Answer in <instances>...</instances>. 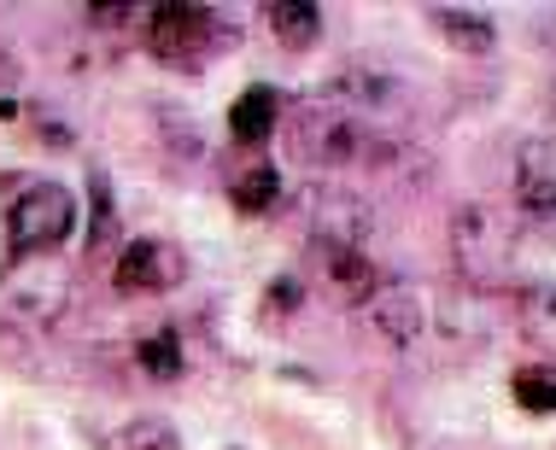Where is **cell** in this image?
<instances>
[{"label":"cell","instance_id":"6da1fadb","mask_svg":"<svg viewBox=\"0 0 556 450\" xmlns=\"http://www.w3.org/2000/svg\"><path fill=\"white\" fill-rule=\"evenodd\" d=\"M288 141L299 158L323 164V170H340V164H369V170H393L399 158H410L399 141H387L381 129H369L364 117L328 106V100H305V106L288 112Z\"/></svg>","mask_w":556,"mask_h":450},{"label":"cell","instance_id":"7a4b0ae2","mask_svg":"<svg viewBox=\"0 0 556 450\" xmlns=\"http://www.w3.org/2000/svg\"><path fill=\"white\" fill-rule=\"evenodd\" d=\"M516 252H521V217L516 211L486 205V200H469L451 211V258H457L463 281H475L480 293L516 281Z\"/></svg>","mask_w":556,"mask_h":450},{"label":"cell","instance_id":"3957f363","mask_svg":"<svg viewBox=\"0 0 556 450\" xmlns=\"http://www.w3.org/2000/svg\"><path fill=\"white\" fill-rule=\"evenodd\" d=\"M71 298H77V281H71V269L53 252L12 258L0 269V317L12 327H53L71 310Z\"/></svg>","mask_w":556,"mask_h":450},{"label":"cell","instance_id":"277c9868","mask_svg":"<svg viewBox=\"0 0 556 450\" xmlns=\"http://www.w3.org/2000/svg\"><path fill=\"white\" fill-rule=\"evenodd\" d=\"M77 229V200L59 182H29L18 200L7 205V246L12 258H41V252H59Z\"/></svg>","mask_w":556,"mask_h":450},{"label":"cell","instance_id":"5b68a950","mask_svg":"<svg viewBox=\"0 0 556 450\" xmlns=\"http://www.w3.org/2000/svg\"><path fill=\"white\" fill-rule=\"evenodd\" d=\"M299 217H305V229L311 240H317L323 252H364V240L375 229V211H369V200L364 193H352V188H305L299 193Z\"/></svg>","mask_w":556,"mask_h":450},{"label":"cell","instance_id":"8992f818","mask_svg":"<svg viewBox=\"0 0 556 450\" xmlns=\"http://www.w3.org/2000/svg\"><path fill=\"white\" fill-rule=\"evenodd\" d=\"M141 36H147V53H159L164 65L193 70V59H205V48L217 41V12L188 7V0H164V7L147 12Z\"/></svg>","mask_w":556,"mask_h":450},{"label":"cell","instance_id":"52a82bcc","mask_svg":"<svg viewBox=\"0 0 556 450\" xmlns=\"http://www.w3.org/2000/svg\"><path fill=\"white\" fill-rule=\"evenodd\" d=\"M188 281V252L176 240H129L112 263L117 293H170Z\"/></svg>","mask_w":556,"mask_h":450},{"label":"cell","instance_id":"ba28073f","mask_svg":"<svg viewBox=\"0 0 556 450\" xmlns=\"http://www.w3.org/2000/svg\"><path fill=\"white\" fill-rule=\"evenodd\" d=\"M364 310H369V327L393 345V351H410L433 322V298L416 287V281H381V293H375Z\"/></svg>","mask_w":556,"mask_h":450},{"label":"cell","instance_id":"9c48e42d","mask_svg":"<svg viewBox=\"0 0 556 450\" xmlns=\"http://www.w3.org/2000/svg\"><path fill=\"white\" fill-rule=\"evenodd\" d=\"M516 217H556V134H528L516 146Z\"/></svg>","mask_w":556,"mask_h":450},{"label":"cell","instance_id":"30bf717a","mask_svg":"<svg viewBox=\"0 0 556 450\" xmlns=\"http://www.w3.org/2000/svg\"><path fill=\"white\" fill-rule=\"evenodd\" d=\"M323 281H328V298L340 310H364L381 293V269L364 252H323Z\"/></svg>","mask_w":556,"mask_h":450},{"label":"cell","instance_id":"8fae6325","mask_svg":"<svg viewBox=\"0 0 556 450\" xmlns=\"http://www.w3.org/2000/svg\"><path fill=\"white\" fill-rule=\"evenodd\" d=\"M317 100H328V106L357 117V112H381L387 100H399V82L381 77V70H340V77H328L317 88Z\"/></svg>","mask_w":556,"mask_h":450},{"label":"cell","instance_id":"7c38bea8","mask_svg":"<svg viewBox=\"0 0 556 450\" xmlns=\"http://www.w3.org/2000/svg\"><path fill=\"white\" fill-rule=\"evenodd\" d=\"M422 18L440 29V36H445L457 53H469V59H486L492 48H498V24H492L486 12H469V7H428Z\"/></svg>","mask_w":556,"mask_h":450},{"label":"cell","instance_id":"4fadbf2b","mask_svg":"<svg viewBox=\"0 0 556 450\" xmlns=\"http://www.w3.org/2000/svg\"><path fill=\"white\" fill-rule=\"evenodd\" d=\"M264 18H269V36H276L288 53H305V48L323 41V7L317 0H269Z\"/></svg>","mask_w":556,"mask_h":450},{"label":"cell","instance_id":"5bb4252c","mask_svg":"<svg viewBox=\"0 0 556 450\" xmlns=\"http://www.w3.org/2000/svg\"><path fill=\"white\" fill-rule=\"evenodd\" d=\"M276 124H281V94H276V88H264V82L247 88V94L229 106V129H235V141H247V146L269 141Z\"/></svg>","mask_w":556,"mask_h":450},{"label":"cell","instance_id":"9a60e30c","mask_svg":"<svg viewBox=\"0 0 556 450\" xmlns=\"http://www.w3.org/2000/svg\"><path fill=\"white\" fill-rule=\"evenodd\" d=\"M229 200H235V211H240V217H264V211H276V205H281V176L269 170V164H252V170H240V176H235Z\"/></svg>","mask_w":556,"mask_h":450},{"label":"cell","instance_id":"2e32d148","mask_svg":"<svg viewBox=\"0 0 556 450\" xmlns=\"http://www.w3.org/2000/svg\"><path fill=\"white\" fill-rule=\"evenodd\" d=\"M516 322H521V334H528L533 345H545V351L556 357V287H528L521 293Z\"/></svg>","mask_w":556,"mask_h":450},{"label":"cell","instance_id":"e0dca14e","mask_svg":"<svg viewBox=\"0 0 556 450\" xmlns=\"http://www.w3.org/2000/svg\"><path fill=\"white\" fill-rule=\"evenodd\" d=\"M106 450H182V433H176L164 415H135L112 433Z\"/></svg>","mask_w":556,"mask_h":450},{"label":"cell","instance_id":"ac0fdd59","mask_svg":"<svg viewBox=\"0 0 556 450\" xmlns=\"http://www.w3.org/2000/svg\"><path fill=\"white\" fill-rule=\"evenodd\" d=\"M509 393H516L521 410H533V415H556V363H528V369H516Z\"/></svg>","mask_w":556,"mask_h":450},{"label":"cell","instance_id":"d6986e66","mask_svg":"<svg viewBox=\"0 0 556 450\" xmlns=\"http://www.w3.org/2000/svg\"><path fill=\"white\" fill-rule=\"evenodd\" d=\"M135 357H141V369L153 374V381H176L182 374V339H176V327H159V334H147L141 345H135Z\"/></svg>","mask_w":556,"mask_h":450},{"label":"cell","instance_id":"ffe728a7","mask_svg":"<svg viewBox=\"0 0 556 450\" xmlns=\"http://www.w3.org/2000/svg\"><path fill=\"white\" fill-rule=\"evenodd\" d=\"M445 322L457 327V334H469V327H475V334L486 339V334H492V305H486L480 293H469V298H445Z\"/></svg>","mask_w":556,"mask_h":450},{"label":"cell","instance_id":"44dd1931","mask_svg":"<svg viewBox=\"0 0 556 450\" xmlns=\"http://www.w3.org/2000/svg\"><path fill=\"white\" fill-rule=\"evenodd\" d=\"M299 298H305V287H299V275H288V281H269V317H281V310H288V317H293V310H299Z\"/></svg>","mask_w":556,"mask_h":450},{"label":"cell","instance_id":"7402d4cb","mask_svg":"<svg viewBox=\"0 0 556 450\" xmlns=\"http://www.w3.org/2000/svg\"><path fill=\"white\" fill-rule=\"evenodd\" d=\"M545 36L556 41V12H545Z\"/></svg>","mask_w":556,"mask_h":450},{"label":"cell","instance_id":"603a6c76","mask_svg":"<svg viewBox=\"0 0 556 450\" xmlns=\"http://www.w3.org/2000/svg\"><path fill=\"white\" fill-rule=\"evenodd\" d=\"M551 117H556V82H551Z\"/></svg>","mask_w":556,"mask_h":450}]
</instances>
